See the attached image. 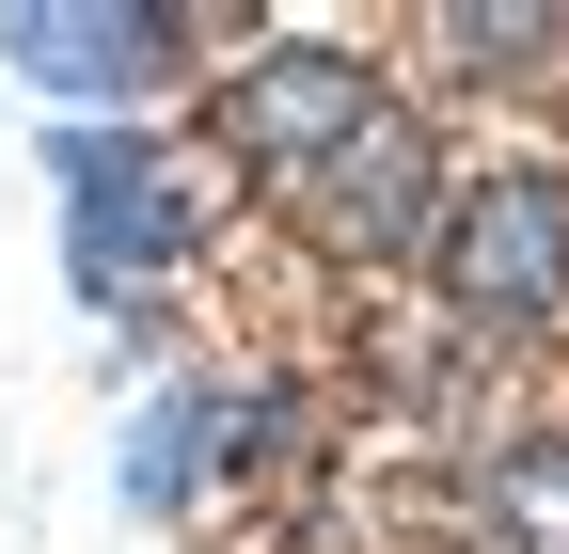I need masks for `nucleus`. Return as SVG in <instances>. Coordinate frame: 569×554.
Listing matches in <instances>:
<instances>
[{
    "mask_svg": "<svg viewBox=\"0 0 569 554\" xmlns=\"http://www.w3.org/2000/svg\"><path fill=\"white\" fill-rule=\"evenodd\" d=\"M427 238H443V286L475 317H553L569 301V190H538V175L459 190V222H427Z\"/></svg>",
    "mask_w": 569,
    "mask_h": 554,
    "instance_id": "1",
    "label": "nucleus"
},
{
    "mask_svg": "<svg viewBox=\"0 0 569 554\" xmlns=\"http://www.w3.org/2000/svg\"><path fill=\"white\" fill-rule=\"evenodd\" d=\"M63 206H80V286H127V269H159L174 238H190V190H174V159L142 144H111V127H63Z\"/></svg>",
    "mask_w": 569,
    "mask_h": 554,
    "instance_id": "2",
    "label": "nucleus"
},
{
    "mask_svg": "<svg viewBox=\"0 0 569 554\" xmlns=\"http://www.w3.org/2000/svg\"><path fill=\"white\" fill-rule=\"evenodd\" d=\"M380 111V80H365V63H348V48H269L253 63V80L222 96V127H238V159L269 175V190H301L332 144H348V127H365Z\"/></svg>",
    "mask_w": 569,
    "mask_h": 554,
    "instance_id": "3",
    "label": "nucleus"
},
{
    "mask_svg": "<svg viewBox=\"0 0 569 554\" xmlns=\"http://www.w3.org/2000/svg\"><path fill=\"white\" fill-rule=\"evenodd\" d=\"M301 222L348 238V254H411V238H427V144H411L396 111H365V127L301 175Z\"/></svg>",
    "mask_w": 569,
    "mask_h": 554,
    "instance_id": "4",
    "label": "nucleus"
},
{
    "mask_svg": "<svg viewBox=\"0 0 569 554\" xmlns=\"http://www.w3.org/2000/svg\"><path fill=\"white\" fill-rule=\"evenodd\" d=\"M0 63L32 96H142L174 63V17H63V0H17L0 17Z\"/></svg>",
    "mask_w": 569,
    "mask_h": 554,
    "instance_id": "5",
    "label": "nucleus"
},
{
    "mask_svg": "<svg viewBox=\"0 0 569 554\" xmlns=\"http://www.w3.org/2000/svg\"><path fill=\"white\" fill-rule=\"evenodd\" d=\"M190 444H206V396H159L142 444H127V507H174V492H190Z\"/></svg>",
    "mask_w": 569,
    "mask_h": 554,
    "instance_id": "6",
    "label": "nucleus"
},
{
    "mask_svg": "<svg viewBox=\"0 0 569 554\" xmlns=\"http://www.w3.org/2000/svg\"><path fill=\"white\" fill-rule=\"evenodd\" d=\"M490 523H522V538L569 554V444H522L507 475H490Z\"/></svg>",
    "mask_w": 569,
    "mask_h": 554,
    "instance_id": "7",
    "label": "nucleus"
},
{
    "mask_svg": "<svg viewBox=\"0 0 569 554\" xmlns=\"http://www.w3.org/2000/svg\"><path fill=\"white\" fill-rule=\"evenodd\" d=\"M443 48H459V63H538V48H569V17H475V0H459Z\"/></svg>",
    "mask_w": 569,
    "mask_h": 554,
    "instance_id": "8",
    "label": "nucleus"
}]
</instances>
